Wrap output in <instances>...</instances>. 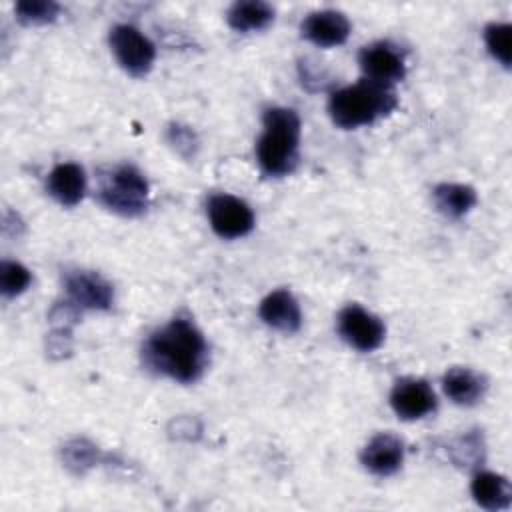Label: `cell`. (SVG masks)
Returning <instances> with one entry per match:
<instances>
[{
    "label": "cell",
    "instance_id": "6da1fadb",
    "mask_svg": "<svg viewBox=\"0 0 512 512\" xmlns=\"http://www.w3.org/2000/svg\"><path fill=\"white\" fill-rule=\"evenodd\" d=\"M142 362L160 376L190 384L208 366V344L190 318L176 316L148 334L142 344Z\"/></svg>",
    "mask_w": 512,
    "mask_h": 512
},
{
    "label": "cell",
    "instance_id": "7a4b0ae2",
    "mask_svg": "<svg viewBox=\"0 0 512 512\" xmlns=\"http://www.w3.org/2000/svg\"><path fill=\"white\" fill-rule=\"evenodd\" d=\"M300 116L286 106H270L262 114L256 160L264 176L282 178L296 170L300 148Z\"/></svg>",
    "mask_w": 512,
    "mask_h": 512
},
{
    "label": "cell",
    "instance_id": "3957f363",
    "mask_svg": "<svg viewBox=\"0 0 512 512\" xmlns=\"http://www.w3.org/2000/svg\"><path fill=\"white\" fill-rule=\"evenodd\" d=\"M398 106L394 88L362 78L352 86L332 92L328 100V114L342 130H356L370 126L388 116Z\"/></svg>",
    "mask_w": 512,
    "mask_h": 512
},
{
    "label": "cell",
    "instance_id": "277c9868",
    "mask_svg": "<svg viewBox=\"0 0 512 512\" xmlns=\"http://www.w3.org/2000/svg\"><path fill=\"white\" fill-rule=\"evenodd\" d=\"M148 180L132 164L110 168L98 188V200L104 208L120 216H140L148 208Z\"/></svg>",
    "mask_w": 512,
    "mask_h": 512
},
{
    "label": "cell",
    "instance_id": "5b68a950",
    "mask_svg": "<svg viewBox=\"0 0 512 512\" xmlns=\"http://www.w3.org/2000/svg\"><path fill=\"white\" fill-rule=\"evenodd\" d=\"M108 44L120 68L130 76L142 78L152 70L156 60V46L136 26L116 24L108 34Z\"/></svg>",
    "mask_w": 512,
    "mask_h": 512
},
{
    "label": "cell",
    "instance_id": "8992f818",
    "mask_svg": "<svg viewBox=\"0 0 512 512\" xmlns=\"http://www.w3.org/2000/svg\"><path fill=\"white\" fill-rule=\"evenodd\" d=\"M336 328L340 338L358 352L380 348L386 336L384 322L360 304H348L338 312Z\"/></svg>",
    "mask_w": 512,
    "mask_h": 512
},
{
    "label": "cell",
    "instance_id": "52a82bcc",
    "mask_svg": "<svg viewBox=\"0 0 512 512\" xmlns=\"http://www.w3.org/2000/svg\"><path fill=\"white\" fill-rule=\"evenodd\" d=\"M206 214L216 236L224 240L242 238L254 228L252 208L232 194H212L206 202Z\"/></svg>",
    "mask_w": 512,
    "mask_h": 512
},
{
    "label": "cell",
    "instance_id": "ba28073f",
    "mask_svg": "<svg viewBox=\"0 0 512 512\" xmlns=\"http://www.w3.org/2000/svg\"><path fill=\"white\" fill-rule=\"evenodd\" d=\"M358 64L364 78L392 88L406 76V60L390 42H374L358 52Z\"/></svg>",
    "mask_w": 512,
    "mask_h": 512
},
{
    "label": "cell",
    "instance_id": "9c48e42d",
    "mask_svg": "<svg viewBox=\"0 0 512 512\" xmlns=\"http://www.w3.org/2000/svg\"><path fill=\"white\" fill-rule=\"evenodd\" d=\"M66 300L82 310H110L114 302L112 284L90 270H72L64 276Z\"/></svg>",
    "mask_w": 512,
    "mask_h": 512
},
{
    "label": "cell",
    "instance_id": "30bf717a",
    "mask_svg": "<svg viewBox=\"0 0 512 512\" xmlns=\"http://www.w3.org/2000/svg\"><path fill=\"white\" fill-rule=\"evenodd\" d=\"M390 406L402 420H420L434 412L436 394L422 378H400L392 386Z\"/></svg>",
    "mask_w": 512,
    "mask_h": 512
},
{
    "label": "cell",
    "instance_id": "8fae6325",
    "mask_svg": "<svg viewBox=\"0 0 512 512\" xmlns=\"http://www.w3.org/2000/svg\"><path fill=\"white\" fill-rule=\"evenodd\" d=\"M350 20L346 14L338 10H316L310 12L302 24H300V34L308 42L320 48H332L340 46L348 40L350 36Z\"/></svg>",
    "mask_w": 512,
    "mask_h": 512
},
{
    "label": "cell",
    "instance_id": "7c38bea8",
    "mask_svg": "<svg viewBox=\"0 0 512 512\" xmlns=\"http://www.w3.org/2000/svg\"><path fill=\"white\" fill-rule=\"evenodd\" d=\"M360 462L374 476H392L404 462V442L390 432H380L366 442Z\"/></svg>",
    "mask_w": 512,
    "mask_h": 512
},
{
    "label": "cell",
    "instance_id": "4fadbf2b",
    "mask_svg": "<svg viewBox=\"0 0 512 512\" xmlns=\"http://www.w3.org/2000/svg\"><path fill=\"white\" fill-rule=\"evenodd\" d=\"M258 316L260 320L284 334H294L302 326V312L300 304L294 298L290 290H274L270 292L258 306Z\"/></svg>",
    "mask_w": 512,
    "mask_h": 512
},
{
    "label": "cell",
    "instance_id": "5bb4252c",
    "mask_svg": "<svg viewBox=\"0 0 512 512\" xmlns=\"http://www.w3.org/2000/svg\"><path fill=\"white\" fill-rule=\"evenodd\" d=\"M86 172L80 164L74 162H62L56 164L48 178H46V190L48 194L66 208L76 206L84 194H86Z\"/></svg>",
    "mask_w": 512,
    "mask_h": 512
},
{
    "label": "cell",
    "instance_id": "9a60e30c",
    "mask_svg": "<svg viewBox=\"0 0 512 512\" xmlns=\"http://www.w3.org/2000/svg\"><path fill=\"white\" fill-rule=\"evenodd\" d=\"M470 492L474 502L490 512L506 510L512 502V488L508 478L490 470H480L472 476Z\"/></svg>",
    "mask_w": 512,
    "mask_h": 512
},
{
    "label": "cell",
    "instance_id": "2e32d148",
    "mask_svg": "<svg viewBox=\"0 0 512 512\" xmlns=\"http://www.w3.org/2000/svg\"><path fill=\"white\" fill-rule=\"evenodd\" d=\"M486 386L488 384L482 374L464 366H454L442 376L444 394L458 406L476 404L484 396Z\"/></svg>",
    "mask_w": 512,
    "mask_h": 512
},
{
    "label": "cell",
    "instance_id": "e0dca14e",
    "mask_svg": "<svg viewBox=\"0 0 512 512\" xmlns=\"http://www.w3.org/2000/svg\"><path fill=\"white\" fill-rule=\"evenodd\" d=\"M476 200H478L476 190L468 184L442 182V184L434 186V190H432V202H434L436 210L440 214H444L446 218L466 216L474 208Z\"/></svg>",
    "mask_w": 512,
    "mask_h": 512
},
{
    "label": "cell",
    "instance_id": "ac0fdd59",
    "mask_svg": "<svg viewBox=\"0 0 512 512\" xmlns=\"http://www.w3.org/2000/svg\"><path fill=\"white\" fill-rule=\"evenodd\" d=\"M274 20V8L262 0L234 2L226 12V22L236 32L264 30Z\"/></svg>",
    "mask_w": 512,
    "mask_h": 512
},
{
    "label": "cell",
    "instance_id": "d6986e66",
    "mask_svg": "<svg viewBox=\"0 0 512 512\" xmlns=\"http://www.w3.org/2000/svg\"><path fill=\"white\" fill-rule=\"evenodd\" d=\"M16 20L24 26H42L50 24L60 14V4L52 0H22L14 6Z\"/></svg>",
    "mask_w": 512,
    "mask_h": 512
},
{
    "label": "cell",
    "instance_id": "ffe728a7",
    "mask_svg": "<svg viewBox=\"0 0 512 512\" xmlns=\"http://www.w3.org/2000/svg\"><path fill=\"white\" fill-rule=\"evenodd\" d=\"M510 24L506 22H490L484 28V44L494 60H498L504 68H510L512 48H510Z\"/></svg>",
    "mask_w": 512,
    "mask_h": 512
},
{
    "label": "cell",
    "instance_id": "44dd1931",
    "mask_svg": "<svg viewBox=\"0 0 512 512\" xmlns=\"http://www.w3.org/2000/svg\"><path fill=\"white\" fill-rule=\"evenodd\" d=\"M32 282L30 270L14 260L0 262V292L4 298H14L22 294Z\"/></svg>",
    "mask_w": 512,
    "mask_h": 512
},
{
    "label": "cell",
    "instance_id": "7402d4cb",
    "mask_svg": "<svg viewBox=\"0 0 512 512\" xmlns=\"http://www.w3.org/2000/svg\"><path fill=\"white\" fill-rule=\"evenodd\" d=\"M484 444L478 434H466L452 446V458L458 466H478L482 462Z\"/></svg>",
    "mask_w": 512,
    "mask_h": 512
},
{
    "label": "cell",
    "instance_id": "603a6c76",
    "mask_svg": "<svg viewBox=\"0 0 512 512\" xmlns=\"http://www.w3.org/2000/svg\"><path fill=\"white\" fill-rule=\"evenodd\" d=\"M64 460L68 468L82 472L84 468L92 466V462L96 460V448L86 440H72L64 448Z\"/></svg>",
    "mask_w": 512,
    "mask_h": 512
},
{
    "label": "cell",
    "instance_id": "cb8c5ba5",
    "mask_svg": "<svg viewBox=\"0 0 512 512\" xmlns=\"http://www.w3.org/2000/svg\"><path fill=\"white\" fill-rule=\"evenodd\" d=\"M168 140L170 144H174L182 154H188L192 152V148H196V138H194V132L184 128V126H172L168 130Z\"/></svg>",
    "mask_w": 512,
    "mask_h": 512
}]
</instances>
